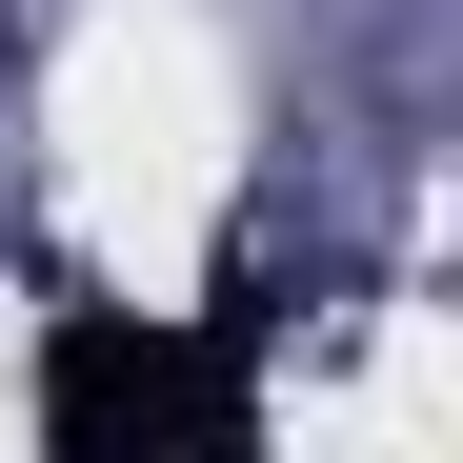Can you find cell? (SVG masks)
<instances>
[{
	"instance_id": "obj_1",
	"label": "cell",
	"mask_w": 463,
	"mask_h": 463,
	"mask_svg": "<svg viewBox=\"0 0 463 463\" xmlns=\"http://www.w3.org/2000/svg\"><path fill=\"white\" fill-rule=\"evenodd\" d=\"M242 423H262L242 302H202V323H162V302H61L41 323V443H81V463H202Z\"/></svg>"
}]
</instances>
